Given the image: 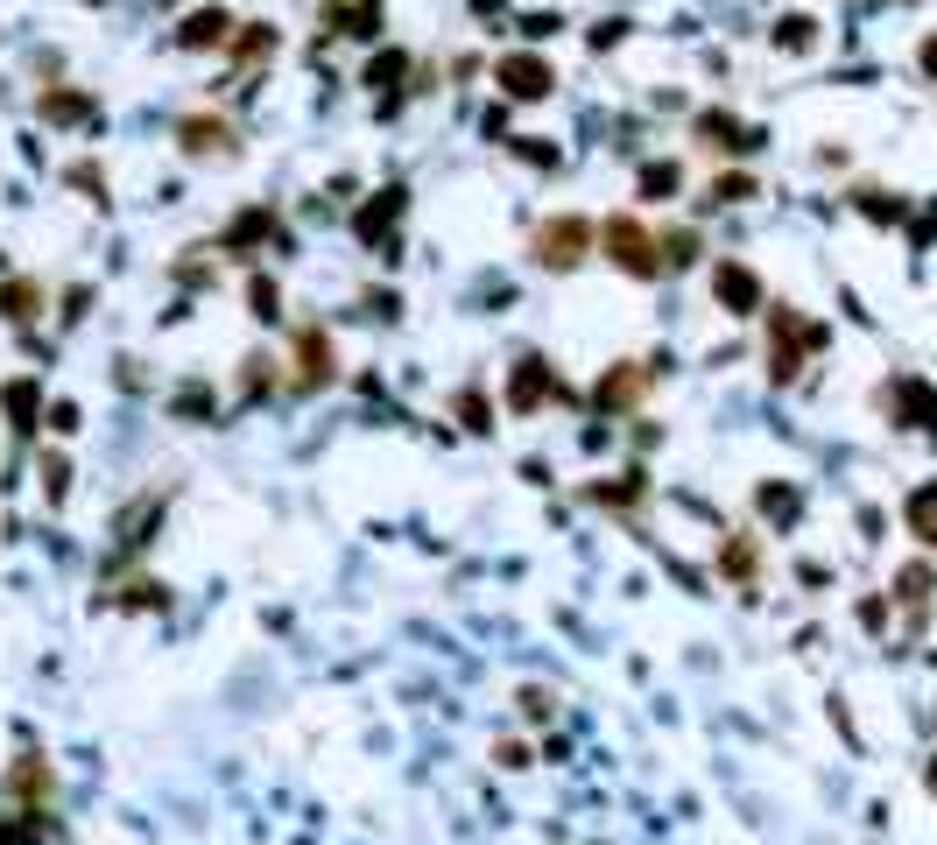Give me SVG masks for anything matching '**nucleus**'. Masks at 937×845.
<instances>
[{"instance_id":"nucleus-28","label":"nucleus","mask_w":937,"mask_h":845,"mask_svg":"<svg viewBox=\"0 0 937 845\" xmlns=\"http://www.w3.org/2000/svg\"><path fill=\"white\" fill-rule=\"evenodd\" d=\"M592 501H621V508H627V501H642V479H635V472H627V479H621V487H592Z\"/></svg>"},{"instance_id":"nucleus-6","label":"nucleus","mask_w":937,"mask_h":845,"mask_svg":"<svg viewBox=\"0 0 937 845\" xmlns=\"http://www.w3.org/2000/svg\"><path fill=\"white\" fill-rule=\"evenodd\" d=\"M712 290H719V303L726 311H761V282H754V268H740V261H719L712 268Z\"/></svg>"},{"instance_id":"nucleus-33","label":"nucleus","mask_w":937,"mask_h":845,"mask_svg":"<svg viewBox=\"0 0 937 845\" xmlns=\"http://www.w3.org/2000/svg\"><path fill=\"white\" fill-rule=\"evenodd\" d=\"M924 782H930V796H937V754H930V775H924Z\"/></svg>"},{"instance_id":"nucleus-21","label":"nucleus","mask_w":937,"mask_h":845,"mask_svg":"<svg viewBox=\"0 0 937 845\" xmlns=\"http://www.w3.org/2000/svg\"><path fill=\"white\" fill-rule=\"evenodd\" d=\"M92 100L85 92H43V121H85Z\"/></svg>"},{"instance_id":"nucleus-2","label":"nucleus","mask_w":937,"mask_h":845,"mask_svg":"<svg viewBox=\"0 0 937 845\" xmlns=\"http://www.w3.org/2000/svg\"><path fill=\"white\" fill-rule=\"evenodd\" d=\"M769 374L775 380H797V367H803V353H811V345H825V332H818V324H803L797 311H769Z\"/></svg>"},{"instance_id":"nucleus-5","label":"nucleus","mask_w":937,"mask_h":845,"mask_svg":"<svg viewBox=\"0 0 937 845\" xmlns=\"http://www.w3.org/2000/svg\"><path fill=\"white\" fill-rule=\"evenodd\" d=\"M177 142H184V156H233V127L212 121V113H190V121H177Z\"/></svg>"},{"instance_id":"nucleus-22","label":"nucleus","mask_w":937,"mask_h":845,"mask_svg":"<svg viewBox=\"0 0 937 845\" xmlns=\"http://www.w3.org/2000/svg\"><path fill=\"white\" fill-rule=\"evenodd\" d=\"M8 416H14V430H35V380H14L8 388Z\"/></svg>"},{"instance_id":"nucleus-31","label":"nucleus","mask_w":937,"mask_h":845,"mask_svg":"<svg viewBox=\"0 0 937 845\" xmlns=\"http://www.w3.org/2000/svg\"><path fill=\"white\" fill-rule=\"evenodd\" d=\"M458 416H466L472 430H487V401H480V395H466V401H458Z\"/></svg>"},{"instance_id":"nucleus-11","label":"nucleus","mask_w":937,"mask_h":845,"mask_svg":"<svg viewBox=\"0 0 937 845\" xmlns=\"http://www.w3.org/2000/svg\"><path fill=\"white\" fill-rule=\"evenodd\" d=\"M550 388H558V380H550L543 359H522V367H514V380H508V409H535Z\"/></svg>"},{"instance_id":"nucleus-13","label":"nucleus","mask_w":937,"mask_h":845,"mask_svg":"<svg viewBox=\"0 0 937 845\" xmlns=\"http://www.w3.org/2000/svg\"><path fill=\"white\" fill-rule=\"evenodd\" d=\"M698 134H705V148H754V134L733 113H698Z\"/></svg>"},{"instance_id":"nucleus-24","label":"nucleus","mask_w":937,"mask_h":845,"mask_svg":"<svg viewBox=\"0 0 937 845\" xmlns=\"http://www.w3.org/2000/svg\"><path fill=\"white\" fill-rule=\"evenodd\" d=\"M719 571H733V578H754V543H748V535H733V543L719 550Z\"/></svg>"},{"instance_id":"nucleus-8","label":"nucleus","mask_w":937,"mask_h":845,"mask_svg":"<svg viewBox=\"0 0 937 845\" xmlns=\"http://www.w3.org/2000/svg\"><path fill=\"white\" fill-rule=\"evenodd\" d=\"M888 409L903 416V422H924V430H937V388H924V380H895V388H888Z\"/></svg>"},{"instance_id":"nucleus-17","label":"nucleus","mask_w":937,"mask_h":845,"mask_svg":"<svg viewBox=\"0 0 937 845\" xmlns=\"http://www.w3.org/2000/svg\"><path fill=\"white\" fill-rule=\"evenodd\" d=\"M930 585H937V578H930V564H903V571H895V599H903V606H924V599H930Z\"/></svg>"},{"instance_id":"nucleus-25","label":"nucleus","mask_w":937,"mask_h":845,"mask_svg":"<svg viewBox=\"0 0 937 845\" xmlns=\"http://www.w3.org/2000/svg\"><path fill=\"white\" fill-rule=\"evenodd\" d=\"M247 303H254V317H275L282 311V296H275V282H268V275L247 282Z\"/></svg>"},{"instance_id":"nucleus-32","label":"nucleus","mask_w":937,"mask_h":845,"mask_svg":"<svg viewBox=\"0 0 937 845\" xmlns=\"http://www.w3.org/2000/svg\"><path fill=\"white\" fill-rule=\"evenodd\" d=\"M924 79L937 85V35H930V43H924Z\"/></svg>"},{"instance_id":"nucleus-23","label":"nucleus","mask_w":937,"mask_h":845,"mask_svg":"<svg viewBox=\"0 0 937 845\" xmlns=\"http://www.w3.org/2000/svg\"><path fill=\"white\" fill-rule=\"evenodd\" d=\"M656 247H663V268H684V261H698V233H684V226H677V233H663Z\"/></svg>"},{"instance_id":"nucleus-1","label":"nucleus","mask_w":937,"mask_h":845,"mask_svg":"<svg viewBox=\"0 0 937 845\" xmlns=\"http://www.w3.org/2000/svg\"><path fill=\"white\" fill-rule=\"evenodd\" d=\"M600 247H606V261H614L621 275H635V282H656L663 275V247L648 240L642 219H606L600 226Z\"/></svg>"},{"instance_id":"nucleus-10","label":"nucleus","mask_w":937,"mask_h":845,"mask_svg":"<svg viewBox=\"0 0 937 845\" xmlns=\"http://www.w3.org/2000/svg\"><path fill=\"white\" fill-rule=\"evenodd\" d=\"M226 35H233V22H226V8H198V14H190V22L177 29V43H184V50H219Z\"/></svg>"},{"instance_id":"nucleus-29","label":"nucleus","mask_w":937,"mask_h":845,"mask_svg":"<svg viewBox=\"0 0 937 845\" xmlns=\"http://www.w3.org/2000/svg\"><path fill=\"white\" fill-rule=\"evenodd\" d=\"M712 198H719V205H740V198H754V184H748V177H719Z\"/></svg>"},{"instance_id":"nucleus-27","label":"nucleus","mask_w":937,"mask_h":845,"mask_svg":"<svg viewBox=\"0 0 937 845\" xmlns=\"http://www.w3.org/2000/svg\"><path fill=\"white\" fill-rule=\"evenodd\" d=\"M43 493H50V501L71 493V466H64V458H43Z\"/></svg>"},{"instance_id":"nucleus-15","label":"nucleus","mask_w":937,"mask_h":845,"mask_svg":"<svg viewBox=\"0 0 937 845\" xmlns=\"http://www.w3.org/2000/svg\"><path fill=\"white\" fill-rule=\"evenodd\" d=\"M903 514H909V529H916V535H924V543L937 550V479H930L924 493H909V508H903Z\"/></svg>"},{"instance_id":"nucleus-26","label":"nucleus","mask_w":937,"mask_h":845,"mask_svg":"<svg viewBox=\"0 0 937 845\" xmlns=\"http://www.w3.org/2000/svg\"><path fill=\"white\" fill-rule=\"evenodd\" d=\"M402 71H409V64H402V56L388 50V56H374V64H367V85H374V92H388V85L402 79Z\"/></svg>"},{"instance_id":"nucleus-19","label":"nucleus","mask_w":937,"mask_h":845,"mask_svg":"<svg viewBox=\"0 0 937 845\" xmlns=\"http://www.w3.org/2000/svg\"><path fill=\"white\" fill-rule=\"evenodd\" d=\"M761 514H769V522H797V514H803V493H797V487H761Z\"/></svg>"},{"instance_id":"nucleus-7","label":"nucleus","mask_w":937,"mask_h":845,"mask_svg":"<svg viewBox=\"0 0 937 845\" xmlns=\"http://www.w3.org/2000/svg\"><path fill=\"white\" fill-rule=\"evenodd\" d=\"M642 388H648V367H635V359H627V367H606V374H600L592 401H600V409H635Z\"/></svg>"},{"instance_id":"nucleus-18","label":"nucleus","mask_w":937,"mask_h":845,"mask_svg":"<svg viewBox=\"0 0 937 845\" xmlns=\"http://www.w3.org/2000/svg\"><path fill=\"white\" fill-rule=\"evenodd\" d=\"M811 43H818L811 14H782V22H775V50H811Z\"/></svg>"},{"instance_id":"nucleus-16","label":"nucleus","mask_w":937,"mask_h":845,"mask_svg":"<svg viewBox=\"0 0 937 845\" xmlns=\"http://www.w3.org/2000/svg\"><path fill=\"white\" fill-rule=\"evenodd\" d=\"M35 303H43V290H35V282H8V290H0V317L29 324V317H35Z\"/></svg>"},{"instance_id":"nucleus-30","label":"nucleus","mask_w":937,"mask_h":845,"mask_svg":"<svg viewBox=\"0 0 937 845\" xmlns=\"http://www.w3.org/2000/svg\"><path fill=\"white\" fill-rule=\"evenodd\" d=\"M14 790L35 796V790H43V768H35V761H29V768H14Z\"/></svg>"},{"instance_id":"nucleus-20","label":"nucleus","mask_w":937,"mask_h":845,"mask_svg":"<svg viewBox=\"0 0 937 845\" xmlns=\"http://www.w3.org/2000/svg\"><path fill=\"white\" fill-rule=\"evenodd\" d=\"M677 184H684L677 163H648L642 169V198H677Z\"/></svg>"},{"instance_id":"nucleus-3","label":"nucleus","mask_w":937,"mask_h":845,"mask_svg":"<svg viewBox=\"0 0 937 845\" xmlns=\"http://www.w3.org/2000/svg\"><path fill=\"white\" fill-rule=\"evenodd\" d=\"M585 240H592L585 219H550L543 233H535V261H543V268H571V261H585Z\"/></svg>"},{"instance_id":"nucleus-9","label":"nucleus","mask_w":937,"mask_h":845,"mask_svg":"<svg viewBox=\"0 0 937 845\" xmlns=\"http://www.w3.org/2000/svg\"><path fill=\"white\" fill-rule=\"evenodd\" d=\"M395 219H402V190H381V198H374V205H360V219H353V233H360V240H367V247H381V240H388V233H395Z\"/></svg>"},{"instance_id":"nucleus-4","label":"nucleus","mask_w":937,"mask_h":845,"mask_svg":"<svg viewBox=\"0 0 937 845\" xmlns=\"http://www.w3.org/2000/svg\"><path fill=\"white\" fill-rule=\"evenodd\" d=\"M493 79H501V92H508V100H550L558 71H550L543 56H501V71H493Z\"/></svg>"},{"instance_id":"nucleus-12","label":"nucleus","mask_w":937,"mask_h":845,"mask_svg":"<svg viewBox=\"0 0 937 845\" xmlns=\"http://www.w3.org/2000/svg\"><path fill=\"white\" fill-rule=\"evenodd\" d=\"M324 374H332V345H324V332H303L296 338V388H317Z\"/></svg>"},{"instance_id":"nucleus-14","label":"nucleus","mask_w":937,"mask_h":845,"mask_svg":"<svg viewBox=\"0 0 937 845\" xmlns=\"http://www.w3.org/2000/svg\"><path fill=\"white\" fill-rule=\"evenodd\" d=\"M268 233H275V240H282V226H275V211H247V219L233 226V233H226V254H247V247H254V240H268Z\"/></svg>"}]
</instances>
